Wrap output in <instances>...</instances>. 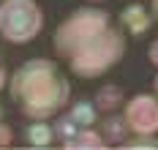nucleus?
Instances as JSON below:
<instances>
[{
    "mask_svg": "<svg viewBox=\"0 0 158 150\" xmlns=\"http://www.w3.org/2000/svg\"><path fill=\"white\" fill-rule=\"evenodd\" d=\"M55 55L82 79H98L126 57L128 41L123 27L104 8H77L55 27Z\"/></svg>",
    "mask_w": 158,
    "mask_h": 150,
    "instance_id": "obj_1",
    "label": "nucleus"
},
{
    "mask_svg": "<svg viewBox=\"0 0 158 150\" xmlns=\"http://www.w3.org/2000/svg\"><path fill=\"white\" fill-rule=\"evenodd\" d=\"M8 96L19 115L27 120H49L71 101V82L55 60L33 57L16 68L8 79Z\"/></svg>",
    "mask_w": 158,
    "mask_h": 150,
    "instance_id": "obj_2",
    "label": "nucleus"
},
{
    "mask_svg": "<svg viewBox=\"0 0 158 150\" xmlns=\"http://www.w3.org/2000/svg\"><path fill=\"white\" fill-rule=\"evenodd\" d=\"M44 30V11L35 0H0V35L8 44H30Z\"/></svg>",
    "mask_w": 158,
    "mask_h": 150,
    "instance_id": "obj_3",
    "label": "nucleus"
},
{
    "mask_svg": "<svg viewBox=\"0 0 158 150\" xmlns=\"http://www.w3.org/2000/svg\"><path fill=\"white\" fill-rule=\"evenodd\" d=\"M123 120L128 134H158V98L139 93L123 101Z\"/></svg>",
    "mask_w": 158,
    "mask_h": 150,
    "instance_id": "obj_4",
    "label": "nucleus"
},
{
    "mask_svg": "<svg viewBox=\"0 0 158 150\" xmlns=\"http://www.w3.org/2000/svg\"><path fill=\"white\" fill-rule=\"evenodd\" d=\"M120 27L126 33H131V35H142V33H147L153 27V14L144 6H139V3H131V6L123 8V14H120Z\"/></svg>",
    "mask_w": 158,
    "mask_h": 150,
    "instance_id": "obj_5",
    "label": "nucleus"
},
{
    "mask_svg": "<svg viewBox=\"0 0 158 150\" xmlns=\"http://www.w3.org/2000/svg\"><path fill=\"white\" fill-rule=\"evenodd\" d=\"M22 139L27 148H52L57 139H55V128L49 126L47 120H33L30 126L22 128Z\"/></svg>",
    "mask_w": 158,
    "mask_h": 150,
    "instance_id": "obj_6",
    "label": "nucleus"
},
{
    "mask_svg": "<svg viewBox=\"0 0 158 150\" xmlns=\"http://www.w3.org/2000/svg\"><path fill=\"white\" fill-rule=\"evenodd\" d=\"M98 134L104 136L106 145H120V142L128 136V128H126L123 115H112V112H106V117H104L101 126H98Z\"/></svg>",
    "mask_w": 158,
    "mask_h": 150,
    "instance_id": "obj_7",
    "label": "nucleus"
},
{
    "mask_svg": "<svg viewBox=\"0 0 158 150\" xmlns=\"http://www.w3.org/2000/svg\"><path fill=\"white\" fill-rule=\"evenodd\" d=\"M65 115L71 117V120L77 123L79 128H90V126H98V106H95L93 101H87V98L74 101V104H71V109H68Z\"/></svg>",
    "mask_w": 158,
    "mask_h": 150,
    "instance_id": "obj_8",
    "label": "nucleus"
},
{
    "mask_svg": "<svg viewBox=\"0 0 158 150\" xmlns=\"http://www.w3.org/2000/svg\"><path fill=\"white\" fill-rule=\"evenodd\" d=\"M123 101H126L123 87H117V85H101L93 104L98 106V112H114L117 106H123Z\"/></svg>",
    "mask_w": 158,
    "mask_h": 150,
    "instance_id": "obj_9",
    "label": "nucleus"
},
{
    "mask_svg": "<svg viewBox=\"0 0 158 150\" xmlns=\"http://www.w3.org/2000/svg\"><path fill=\"white\" fill-rule=\"evenodd\" d=\"M63 148H106V142H104V136L98 134V128L90 126V128H79Z\"/></svg>",
    "mask_w": 158,
    "mask_h": 150,
    "instance_id": "obj_10",
    "label": "nucleus"
},
{
    "mask_svg": "<svg viewBox=\"0 0 158 150\" xmlns=\"http://www.w3.org/2000/svg\"><path fill=\"white\" fill-rule=\"evenodd\" d=\"M52 128H55V139H57L60 145H65V142H68V139L79 131V126H77L68 115H60V117H57V123H55Z\"/></svg>",
    "mask_w": 158,
    "mask_h": 150,
    "instance_id": "obj_11",
    "label": "nucleus"
},
{
    "mask_svg": "<svg viewBox=\"0 0 158 150\" xmlns=\"http://www.w3.org/2000/svg\"><path fill=\"white\" fill-rule=\"evenodd\" d=\"M123 148H131V150H139V148H158V136L156 134H131L120 142Z\"/></svg>",
    "mask_w": 158,
    "mask_h": 150,
    "instance_id": "obj_12",
    "label": "nucleus"
},
{
    "mask_svg": "<svg viewBox=\"0 0 158 150\" xmlns=\"http://www.w3.org/2000/svg\"><path fill=\"white\" fill-rule=\"evenodd\" d=\"M11 142H14V131H11V128L0 120V148H8Z\"/></svg>",
    "mask_w": 158,
    "mask_h": 150,
    "instance_id": "obj_13",
    "label": "nucleus"
},
{
    "mask_svg": "<svg viewBox=\"0 0 158 150\" xmlns=\"http://www.w3.org/2000/svg\"><path fill=\"white\" fill-rule=\"evenodd\" d=\"M147 60H150V63L158 68V38L150 44V47H147Z\"/></svg>",
    "mask_w": 158,
    "mask_h": 150,
    "instance_id": "obj_14",
    "label": "nucleus"
},
{
    "mask_svg": "<svg viewBox=\"0 0 158 150\" xmlns=\"http://www.w3.org/2000/svg\"><path fill=\"white\" fill-rule=\"evenodd\" d=\"M150 14H153V22H158V0H150Z\"/></svg>",
    "mask_w": 158,
    "mask_h": 150,
    "instance_id": "obj_15",
    "label": "nucleus"
},
{
    "mask_svg": "<svg viewBox=\"0 0 158 150\" xmlns=\"http://www.w3.org/2000/svg\"><path fill=\"white\" fill-rule=\"evenodd\" d=\"M6 82H8V74H6V68H3V63H0V90L6 87Z\"/></svg>",
    "mask_w": 158,
    "mask_h": 150,
    "instance_id": "obj_16",
    "label": "nucleus"
},
{
    "mask_svg": "<svg viewBox=\"0 0 158 150\" xmlns=\"http://www.w3.org/2000/svg\"><path fill=\"white\" fill-rule=\"evenodd\" d=\"M153 96L158 98V74H156V79H153Z\"/></svg>",
    "mask_w": 158,
    "mask_h": 150,
    "instance_id": "obj_17",
    "label": "nucleus"
},
{
    "mask_svg": "<svg viewBox=\"0 0 158 150\" xmlns=\"http://www.w3.org/2000/svg\"><path fill=\"white\" fill-rule=\"evenodd\" d=\"M0 120H3V106H0Z\"/></svg>",
    "mask_w": 158,
    "mask_h": 150,
    "instance_id": "obj_18",
    "label": "nucleus"
},
{
    "mask_svg": "<svg viewBox=\"0 0 158 150\" xmlns=\"http://www.w3.org/2000/svg\"><path fill=\"white\" fill-rule=\"evenodd\" d=\"M90 3H104V0H90Z\"/></svg>",
    "mask_w": 158,
    "mask_h": 150,
    "instance_id": "obj_19",
    "label": "nucleus"
}]
</instances>
